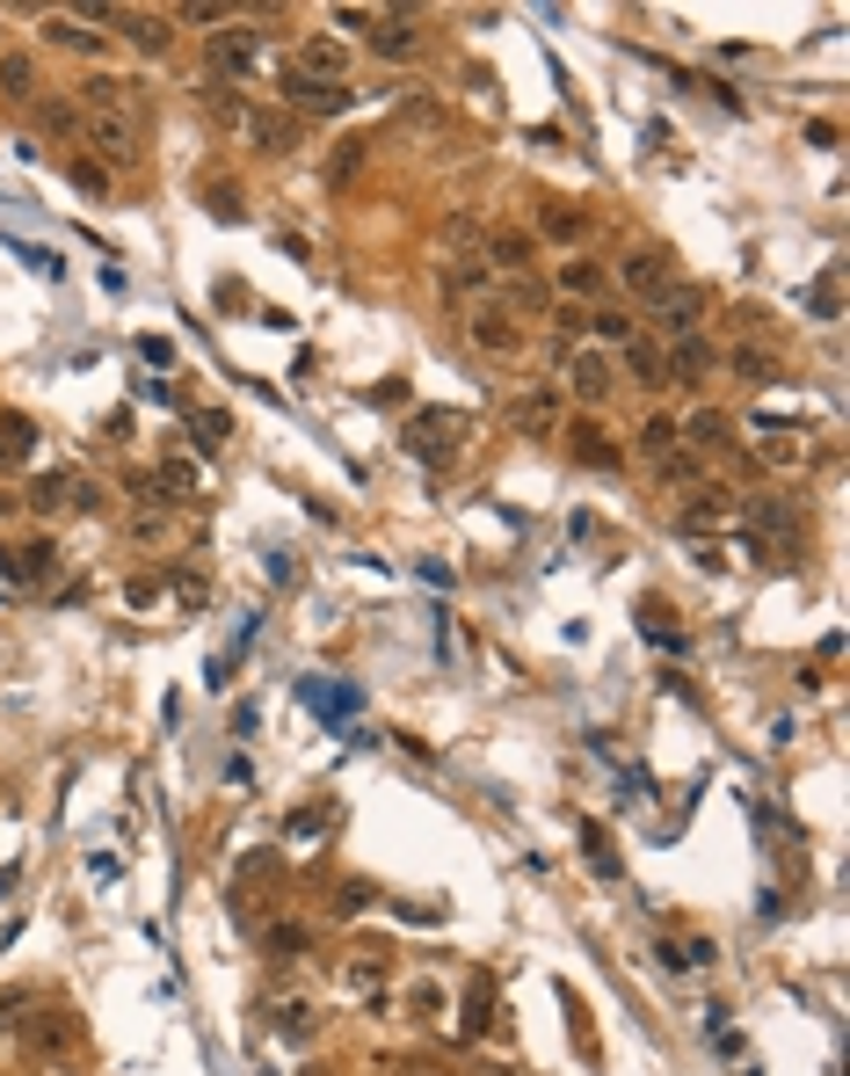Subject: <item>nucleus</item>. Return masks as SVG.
I'll return each instance as SVG.
<instances>
[{"label": "nucleus", "instance_id": "aec40b11", "mask_svg": "<svg viewBox=\"0 0 850 1076\" xmlns=\"http://www.w3.org/2000/svg\"><path fill=\"white\" fill-rule=\"evenodd\" d=\"M677 444H683V430H677L669 415H655V422L640 430V458H655V466H669V458H677Z\"/></svg>", "mask_w": 850, "mask_h": 1076}, {"label": "nucleus", "instance_id": "72a5a7b5", "mask_svg": "<svg viewBox=\"0 0 850 1076\" xmlns=\"http://www.w3.org/2000/svg\"><path fill=\"white\" fill-rule=\"evenodd\" d=\"M44 124H52V131H73V139H81V131H87L81 103H44Z\"/></svg>", "mask_w": 850, "mask_h": 1076}, {"label": "nucleus", "instance_id": "7ed1b4c3", "mask_svg": "<svg viewBox=\"0 0 850 1076\" xmlns=\"http://www.w3.org/2000/svg\"><path fill=\"white\" fill-rule=\"evenodd\" d=\"M81 117H131L139 124V95H131V81H117V73H95V81H81Z\"/></svg>", "mask_w": 850, "mask_h": 1076}, {"label": "nucleus", "instance_id": "9d476101", "mask_svg": "<svg viewBox=\"0 0 850 1076\" xmlns=\"http://www.w3.org/2000/svg\"><path fill=\"white\" fill-rule=\"evenodd\" d=\"M342 66H349V52L334 44V36H306V44H298V73H306V81H342Z\"/></svg>", "mask_w": 850, "mask_h": 1076}, {"label": "nucleus", "instance_id": "2eb2a0df", "mask_svg": "<svg viewBox=\"0 0 850 1076\" xmlns=\"http://www.w3.org/2000/svg\"><path fill=\"white\" fill-rule=\"evenodd\" d=\"M677 430H683V436H698L705 452H727V444H734V422L720 415V408H698V415H691V422H677Z\"/></svg>", "mask_w": 850, "mask_h": 1076}, {"label": "nucleus", "instance_id": "f257e3e1", "mask_svg": "<svg viewBox=\"0 0 850 1076\" xmlns=\"http://www.w3.org/2000/svg\"><path fill=\"white\" fill-rule=\"evenodd\" d=\"M262 66H269V44H262V30L233 22V30L211 36V73H219V81H255Z\"/></svg>", "mask_w": 850, "mask_h": 1076}, {"label": "nucleus", "instance_id": "473e14b6", "mask_svg": "<svg viewBox=\"0 0 850 1076\" xmlns=\"http://www.w3.org/2000/svg\"><path fill=\"white\" fill-rule=\"evenodd\" d=\"M277 1019H284V1041H312V1004H298V996H291Z\"/></svg>", "mask_w": 850, "mask_h": 1076}, {"label": "nucleus", "instance_id": "ea45409f", "mask_svg": "<svg viewBox=\"0 0 850 1076\" xmlns=\"http://www.w3.org/2000/svg\"><path fill=\"white\" fill-rule=\"evenodd\" d=\"M15 255H22V262H30L36 277H59V255H52V247H22V241H15Z\"/></svg>", "mask_w": 850, "mask_h": 1076}, {"label": "nucleus", "instance_id": "f8f14e48", "mask_svg": "<svg viewBox=\"0 0 850 1076\" xmlns=\"http://www.w3.org/2000/svg\"><path fill=\"white\" fill-rule=\"evenodd\" d=\"M509 415H517L531 436H545V430H553V415H560V386H531V393H523Z\"/></svg>", "mask_w": 850, "mask_h": 1076}, {"label": "nucleus", "instance_id": "f704fd0d", "mask_svg": "<svg viewBox=\"0 0 850 1076\" xmlns=\"http://www.w3.org/2000/svg\"><path fill=\"white\" fill-rule=\"evenodd\" d=\"M545 233H553V241H574V233H582V211L553 204V211H545Z\"/></svg>", "mask_w": 850, "mask_h": 1076}, {"label": "nucleus", "instance_id": "a211bd4d", "mask_svg": "<svg viewBox=\"0 0 850 1076\" xmlns=\"http://www.w3.org/2000/svg\"><path fill=\"white\" fill-rule=\"evenodd\" d=\"M30 1047H36V1055H73V1025L59 1019V1011H36V1025H30Z\"/></svg>", "mask_w": 850, "mask_h": 1076}, {"label": "nucleus", "instance_id": "20e7f679", "mask_svg": "<svg viewBox=\"0 0 850 1076\" xmlns=\"http://www.w3.org/2000/svg\"><path fill=\"white\" fill-rule=\"evenodd\" d=\"M407 444H415V458H429V466H444V458L466 444V422L458 415H415V430H407Z\"/></svg>", "mask_w": 850, "mask_h": 1076}, {"label": "nucleus", "instance_id": "423d86ee", "mask_svg": "<svg viewBox=\"0 0 850 1076\" xmlns=\"http://www.w3.org/2000/svg\"><path fill=\"white\" fill-rule=\"evenodd\" d=\"M81 146H95V154H109V160H139V124L131 117H87Z\"/></svg>", "mask_w": 850, "mask_h": 1076}, {"label": "nucleus", "instance_id": "a19ab883", "mask_svg": "<svg viewBox=\"0 0 850 1076\" xmlns=\"http://www.w3.org/2000/svg\"><path fill=\"white\" fill-rule=\"evenodd\" d=\"M139 357H146V365H160V371H168V357H174V349L160 342V335H146V342H139Z\"/></svg>", "mask_w": 850, "mask_h": 1076}, {"label": "nucleus", "instance_id": "4c0bfd02", "mask_svg": "<svg viewBox=\"0 0 850 1076\" xmlns=\"http://www.w3.org/2000/svg\"><path fill=\"white\" fill-rule=\"evenodd\" d=\"M807 313H821V320H836V277H821L815 292H807Z\"/></svg>", "mask_w": 850, "mask_h": 1076}, {"label": "nucleus", "instance_id": "c9c22d12", "mask_svg": "<svg viewBox=\"0 0 850 1076\" xmlns=\"http://www.w3.org/2000/svg\"><path fill=\"white\" fill-rule=\"evenodd\" d=\"M357 160H364V139H349L342 154L328 160V182H349V175H357Z\"/></svg>", "mask_w": 850, "mask_h": 1076}, {"label": "nucleus", "instance_id": "1a4fd4ad", "mask_svg": "<svg viewBox=\"0 0 850 1076\" xmlns=\"http://www.w3.org/2000/svg\"><path fill=\"white\" fill-rule=\"evenodd\" d=\"M472 349H480V357H517L523 328H517V320H502V313H472Z\"/></svg>", "mask_w": 850, "mask_h": 1076}, {"label": "nucleus", "instance_id": "ddd939ff", "mask_svg": "<svg viewBox=\"0 0 850 1076\" xmlns=\"http://www.w3.org/2000/svg\"><path fill=\"white\" fill-rule=\"evenodd\" d=\"M625 371H633V386H647V393H661V386H669V365H661V349H655V342H640V335L625 342Z\"/></svg>", "mask_w": 850, "mask_h": 1076}, {"label": "nucleus", "instance_id": "0eeeda50", "mask_svg": "<svg viewBox=\"0 0 850 1076\" xmlns=\"http://www.w3.org/2000/svg\"><path fill=\"white\" fill-rule=\"evenodd\" d=\"M567 386H574V400H589V408H604V400H610V357H604V349H574V365H567Z\"/></svg>", "mask_w": 850, "mask_h": 1076}, {"label": "nucleus", "instance_id": "a878e982", "mask_svg": "<svg viewBox=\"0 0 850 1076\" xmlns=\"http://www.w3.org/2000/svg\"><path fill=\"white\" fill-rule=\"evenodd\" d=\"M262 946H269V953H284V960H298L312 946V931H306V924H269V938H262Z\"/></svg>", "mask_w": 850, "mask_h": 1076}, {"label": "nucleus", "instance_id": "bb28decb", "mask_svg": "<svg viewBox=\"0 0 850 1076\" xmlns=\"http://www.w3.org/2000/svg\"><path fill=\"white\" fill-rule=\"evenodd\" d=\"M487 277H495V270H487V262H472V255H466V262H451V270H444V292H466V298H472V292H480Z\"/></svg>", "mask_w": 850, "mask_h": 1076}, {"label": "nucleus", "instance_id": "f3484780", "mask_svg": "<svg viewBox=\"0 0 850 1076\" xmlns=\"http://www.w3.org/2000/svg\"><path fill=\"white\" fill-rule=\"evenodd\" d=\"M531 233H495V241H487V270H509V277H517L523 262H531Z\"/></svg>", "mask_w": 850, "mask_h": 1076}, {"label": "nucleus", "instance_id": "58836bf2", "mask_svg": "<svg viewBox=\"0 0 850 1076\" xmlns=\"http://www.w3.org/2000/svg\"><path fill=\"white\" fill-rule=\"evenodd\" d=\"M487 996H495V990H487V982H472V996H466V1033H480V1025H487Z\"/></svg>", "mask_w": 850, "mask_h": 1076}, {"label": "nucleus", "instance_id": "4be33fe9", "mask_svg": "<svg viewBox=\"0 0 850 1076\" xmlns=\"http://www.w3.org/2000/svg\"><path fill=\"white\" fill-rule=\"evenodd\" d=\"M44 36H52V44H66V52H103V36L81 30V15H52V22H44Z\"/></svg>", "mask_w": 850, "mask_h": 1076}, {"label": "nucleus", "instance_id": "39448f33", "mask_svg": "<svg viewBox=\"0 0 850 1076\" xmlns=\"http://www.w3.org/2000/svg\"><path fill=\"white\" fill-rule=\"evenodd\" d=\"M291 109H312V117H334V109H349V87L342 81H306V73H284L277 87Z\"/></svg>", "mask_w": 850, "mask_h": 1076}, {"label": "nucleus", "instance_id": "6e6552de", "mask_svg": "<svg viewBox=\"0 0 850 1076\" xmlns=\"http://www.w3.org/2000/svg\"><path fill=\"white\" fill-rule=\"evenodd\" d=\"M698 313H705V292H669V298L655 306V335L683 342V335H698Z\"/></svg>", "mask_w": 850, "mask_h": 1076}, {"label": "nucleus", "instance_id": "4468645a", "mask_svg": "<svg viewBox=\"0 0 850 1076\" xmlns=\"http://www.w3.org/2000/svg\"><path fill=\"white\" fill-rule=\"evenodd\" d=\"M415 44H422V36H415V15H385L379 36H371V52H379V59H415Z\"/></svg>", "mask_w": 850, "mask_h": 1076}, {"label": "nucleus", "instance_id": "9b49d317", "mask_svg": "<svg viewBox=\"0 0 850 1076\" xmlns=\"http://www.w3.org/2000/svg\"><path fill=\"white\" fill-rule=\"evenodd\" d=\"M0 103H36V59L0 52Z\"/></svg>", "mask_w": 850, "mask_h": 1076}, {"label": "nucleus", "instance_id": "c756f323", "mask_svg": "<svg viewBox=\"0 0 850 1076\" xmlns=\"http://www.w3.org/2000/svg\"><path fill=\"white\" fill-rule=\"evenodd\" d=\"M30 452V422L22 415H0V458H22Z\"/></svg>", "mask_w": 850, "mask_h": 1076}, {"label": "nucleus", "instance_id": "b1692460", "mask_svg": "<svg viewBox=\"0 0 850 1076\" xmlns=\"http://www.w3.org/2000/svg\"><path fill=\"white\" fill-rule=\"evenodd\" d=\"M589 328H596V342H633V313H618V306H596L589 313Z\"/></svg>", "mask_w": 850, "mask_h": 1076}, {"label": "nucleus", "instance_id": "cd10ccee", "mask_svg": "<svg viewBox=\"0 0 850 1076\" xmlns=\"http://www.w3.org/2000/svg\"><path fill=\"white\" fill-rule=\"evenodd\" d=\"M73 190H81V197H109V168H103V160H73Z\"/></svg>", "mask_w": 850, "mask_h": 1076}, {"label": "nucleus", "instance_id": "c85d7f7f", "mask_svg": "<svg viewBox=\"0 0 850 1076\" xmlns=\"http://www.w3.org/2000/svg\"><path fill=\"white\" fill-rule=\"evenodd\" d=\"M22 553H30V560H15V574H30V582L59 568V546H52V538H36V546H22Z\"/></svg>", "mask_w": 850, "mask_h": 1076}, {"label": "nucleus", "instance_id": "6ab92c4d", "mask_svg": "<svg viewBox=\"0 0 850 1076\" xmlns=\"http://www.w3.org/2000/svg\"><path fill=\"white\" fill-rule=\"evenodd\" d=\"M306 698L328 713V720H349V713L364 706V692H357V684H306Z\"/></svg>", "mask_w": 850, "mask_h": 1076}, {"label": "nucleus", "instance_id": "5701e85b", "mask_svg": "<svg viewBox=\"0 0 850 1076\" xmlns=\"http://www.w3.org/2000/svg\"><path fill=\"white\" fill-rule=\"evenodd\" d=\"M604 270H596V262H560V292H574V298H596L604 292Z\"/></svg>", "mask_w": 850, "mask_h": 1076}, {"label": "nucleus", "instance_id": "e433bc0d", "mask_svg": "<svg viewBox=\"0 0 850 1076\" xmlns=\"http://www.w3.org/2000/svg\"><path fill=\"white\" fill-rule=\"evenodd\" d=\"M379 982H385V968H379V960H357V968H349V990H357V996H371Z\"/></svg>", "mask_w": 850, "mask_h": 1076}, {"label": "nucleus", "instance_id": "dca6fc26", "mask_svg": "<svg viewBox=\"0 0 850 1076\" xmlns=\"http://www.w3.org/2000/svg\"><path fill=\"white\" fill-rule=\"evenodd\" d=\"M109 22H124V36H131L139 52H168V44H174L168 15H109Z\"/></svg>", "mask_w": 850, "mask_h": 1076}, {"label": "nucleus", "instance_id": "7c9ffc66", "mask_svg": "<svg viewBox=\"0 0 850 1076\" xmlns=\"http://www.w3.org/2000/svg\"><path fill=\"white\" fill-rule=\"evenodd\" d=\"M574 452L589 458V466H618V452L604 444V430H574Z\"/></svg>", "mask_w": 850, "mask_h": 1076}, {"label": "nucleus", "instance_id": "f03ea898", "mask_svg": "<svg viewBox=\"0 0 850 1076\" xmlns=\"http://www.w3.org/2000/svg\"><path fill=\"white\" fill-rule=\"evenodd\" d=\"M618 284L640 306H661V298L677 292V262L661 255V247H633V255H618Z\"/></svg>", "mask_w": 850, "mask_h": 1076}, {"label": "nucleus", "instance_id": "412c9836", "mask_svg": "<svg viewBox=\"0 0 850 1076\" xmlns=\"http://www.w3.org/2000/svg\"><path fill=\"white\" fill-rule=\"evenodd\" d=\"M727 365H734V379H742V386H771V379H778V365H771L764 349H742V342L727 349Z\"/></svg>", "mask_w": 850, "mask_h": 1076}, {"label": "nucleus", "instance_id": "393cba45", "mask_svg": "<svg viewBox=\"0 0 850 1076\" xmlns=\"http://www.w3.org/2000/svg\"><path fill=\"white\" fill-rule=\"evenodd\" d=\"M247 139H255L262 154H291V124H277V117H247Z\"/></svg>", "mask_w": 850, "mask_h": 1076}, {"label": "nucleus", "instance_id": "2f4dec72", "mask_svg": "<svg viewBox=\"0 0 850 1076\" xmlns=\"http://www.w3.org/2000/svg\"><path fill=\"white\" fill-rule=\"evenodd\" d=\"M190 430H196V444H204V452H219V444L233 436V422L226 415H190Z\"/></svg>", "mask_w": 850, "mask_h": 1076}]
</instances>
